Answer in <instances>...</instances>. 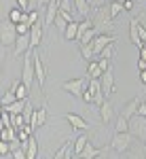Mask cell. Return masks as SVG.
<instances>
[{
	"label": "cell",
	"instance_id": "74e56055",
	"mask_svg": "<svg viewBox=\"0 0 146 159\" xmlns=\"http://www.w3.org/2000/svg\"><path fill=\"white\" fill-rule=\"evenodd\" d=\"M17 7H19L21 11L30 13V0H17Z\"/></svg>",
	"mask_w": 146,
	"mask_h": 159
},
{
	"label": "cell",
	"instance_id": "52a82bcc",
	"mask_svg": "<svg viewBox=\"0 0 146 159\" xmlns=\"http://www.w3.org/2000/svg\"><path fill=\"white\" fill-rule=\"evenodd\" d=\"M102 91H104V96H106V100L114 93V72H112V66H110L106 72L102 74Z\"/></svg>",
	"mask_w": 146,
	"mask_h": 159
},
{
	"label": "cell",
	"instance_id": "9a60e30c",
	"mask_svg": "<svg viewBox=\"0 0 146 159\" xmlns=\"http://www.w3.org/2000/svg\"><path fill=\"white\" fill-rule=\"evenodd\" d=\"M25 106H28V100H17V102H13V104L2 106V110H4V112H11V115H24Z\"/></svg>",
	"mask_w": 146,
	"mask_h": 159
},
{
	"label": "cell",
	"instance_id": "7a4b0ae2",
	"mask_svg": "<svg viewBox=\"0 0 146 159\" xmlns=\"http://www.w3.org/2000/svg\"><path fill=\"white\" fill-rule=\"evenodd\" d=\"M131 142H134V136H131V134H114L112 138H110V148L123 155V153L129 151Z\"/></svg>",
	"mask_w": 146,
	"mask_h": 159
},
{
	"label": "cell",
	"instance_id": "5bb4252c",
	"mask_svg": "<svg viewBox=\"0 0 146 159\" xmlns=\"http://www.w3.org/2000/svg\"><path fill=\"white\" fill-rule=\"evenodd\" d=\"M45 121H47V106H40L38 110H34V115H32V119H30V125L36 129L40 125H45Z\"/></svg>",
	"mask_w": 146,
	"mask_h": 159
},
{
	"label": "cell",
	"instance_id": "ffe728a7",
	"mask_svg": "<svg viewBox=\"0 0 146 159\" xmlns=\"http://www.w3.org/2000/svg\"><path fill=\"white\" fill-rule=\"evenodd\" d=\"M74 7H76V13L78 15H83V17H91V4H89V0H74Z\"/></svg>",
	"mask_w": 146,
	"mask_h": 159
},
{
	"label": "cell",
	"instance_id": "277c9868",
	"mask_svg": "<svg viewBox=\"0 0 146 159\" xmlns=\"http://www.w3.org/2000/svg\"><path fill=\"white\" fill-rule=\"evenodd\" d=\"M129 134L134 138H140V140H146V117H140L135 115L129 119Z\"/></svg>",
	"mask_w": 146,
	"mask_h": 159
},
{
	"label": "cell",
	"instance_id": "cb8c5ba5",
	"mask_svg": "<svg viewBox=\"0 0 146 159\" xmlns=\"http://www.w3.org/2000/svg\"><path fill=\"white\" fill-rule=\"evenodd\" d=\"M25 153H28V159H36V155H38V142H36L34 136L28 140V144H25Z\"/></svg>",
	"mask_w": 146,
	"mask_h": 159
},
{
	"label": "cell",
	"instance_id": "6da1fadb",
	"mask_svg": "<svg viewBox=\"0 0 146 159\" xmlns=\"http://www.w3.org/2000/svg\"><path fill=\"white\" fill-rule=\"evenodd\" d=\"M87 87H89V79H87V76L70 79V81H66V83H61V89L68 91V93H72V96H76V98H83Z\"/></svg>",
	"mask_w": 146,
	"mask_h": 159
},
{
	"label": "cell",
	"instance_id": "ab89813d",
	"mask_svg": "<svg viewBox=\"0 0 146 159\" xmlns=\"http://www.w3.org/2000/svg\"><path fill=\"white\" fill-rule=\"evenodd\" d=\"M89 4H91V9H100V7H104V4H108L106 0H89Z\"/></svg>",
	"mask_w": 146,
	"mask_h": 159
},
{
	"label": "cell",
	"instance_id": "816d5d0a",
	"mask_svg": "<svg viewBox=\"0 0 146 159\" xmlns=\"http://www.w3.org/2000/svg\"><path fill=\"white\" fill-rule=\"evenodd\" d=\"M144 159H146V157H144Z\"/></svg>",
	"mask_w": 146,
	"mask_h": 159
},
{
	"label": "cell",
	"instance_id": "f546056e",
	"mask_svg": "<svg viewBox=\"0 0 146 159\" xmlns=\"http://www.w3.org/2000/svg\"><path fill=\"white\" fill-rule=\"evenodd\" d=\"M13 102H17V96H15V91H4L2 93V106H7V104H13Z\"/></svg>",
	"mask_w": 146,
	"mask_h": 159
},
{
	"label": "cell",
	"instance_id": "4fadbf2b",
	"mask_svg": "<svg viewBox=\"0 0 146 159\" xmlns=\"http://www.w3.org/2000/svg\"><path fill=\"white\" fill-rule=\"evenodd\" d=\"M140 102H142L140 98H131L127 104H125V106H123L121 115L125 117V119H131V117H135V115H138V106H140Z\"/></svg>",
	"mask_w": 146,
	"mask_h": 159
},
{
	"label": "cell",
	"instance_id": "e575fe53",
	"mask_svg": "<svg viewBox=\"0 0 146 159\" xmlns=\"http://www.w3.org/2000/svg\"><path fill=\"white\" fill-rule=\"evenodd\" d=\"M9 153H13V147L9 142H0V155L4 157V155H9Z\"/></svg>",
	"mask_w": 146,
	"mask_h": 159
},
{
	"label": "cell",
	"instance_id": "d590c367",
	"mask_svg": "<svg viewBox=\"0 0 146 159\" xmlns=\"http://www.w3.org/2000/svg\"><path fill=\"white\" fill-rule=\"evenodd\" d=\"M15 28H17V34H19V36H24V34H30V25H28V24H17Z\"/></svg>",
	"mask_w": 146,
	"mask_h": 159
},
{
	"label": "cell",
	"instance_id": "f907efd6",
	"mask_svg": "<svg viewBox=\"0 0 146 159\" xmlns=\"http://www.w3.org/2000/svg\"><path fill=\"white\" fill-rule=\"evenodd\" d=\"M76 159H83V157H76Z\"/></svg>",
	"mask_w": 146,
	"mask_h": 159
},
{
	"label": "cell",
	"instance_id": "60d3db41",
	"mask_svg": "<svg viewBox=\"0 0 146 159\" xmlns=\"http://www.w3.org/2000/svg\"><path fill=\"white\" fill-rule=\"evenodd\" d=\"M28 15H30V28L34 24H38V11H30Z\"/></svg>",
	"mask_w": 146,
	"mask_h": 159
},
{
	"label": "cell",
	"instance_id": "8fae6325",
	"mask_svg": "<svg viewBox=\"0 0 146 159\" xmlns=\"http://www.w3.org/2000/svg\"><path fill=\"white\" fill-rule=\"evenodd\" d=\"M64 119L72 125V129H81V132H83V129H89V123H87L81 115H76V112H66Z\"/></svg>",
	"mask_w": 146,
	"mask_h": 159
},
{
	"label": "cell",
	"instance_id": "bcb514c9",
	"mask_svg": "<svg viewBox=\"0 0 146 159\" xmlns=\"http://www.w3.org/2000/svg\"><path fill=\"white\" fill-rule=\"evenodd\" d=\"M140 83H144V85H146V70L140 72Z\"/></svg>",
	"mask_w": 146,
	"mask_h": 159
},
{
	"label": "cell",
	"instance_id": "30bf717a",
	"mask_svg": "<svg viewBox=\"0 0 146 159\" xmlns=\"http://www.w3.org/2000/svg\"><path fill=\"white\" fill-rule=\"evenodd\" d=\"M34 70H36L38 87H45V81H47V70H45V64H42V60H40L38 51H34Z\"/></svg>",
	"mask_w": 146,
	"mask_h": 159
},
{
	"label": "cell",
	"instance_id": "e0dca14e",
	"mask_svg": "<svg viewBox=\"0 0 146 159\" xmlns=\"http://www.w3.org/2000/svg\"><path fill=\"white\" fill-rule=\"evenodd\" d=\"M138 24H140V19H131V21H129V38H131V43H134L135 47L140 49L144 43L140 40V34H138Z\"/></svg>",
	"mask_w": 146,
	"mask_h": 159
},
{
	"label": "cell",
	"instance_id": "ba28073f",
	"mask_svg": "<svg viewBox=\"0 0 146 159\" xmlns=\"http://www.w3.org/2000/svg\"><path fill=\"white\" fill-rule=\"evenodd\" d=\"M30 49H32V38H30V34H24V36L17 38V43H15V49H13V57L25 55V53H28Z\"/></svg>",
	"mask_w": 146,
	"mask_h": 159
},
{
	"label": "cell",
	"instance_id": "836d02e7",
	"mask_svg": "<svg viewBox=\"0 0 146 159\" xmlns=\"http://www.w3.org/2000/svg\"><path fill=\"white\" fill-rule=\"evenodd\" d=\"M112 55H114V45H108L106 49L100 53V57H106V60H112Z\"/></svg>",
	"mask_w": 146,
	"mask_h": 159
},
{
	"label": "cell",
	"instance_id": "484cf974",
	"mask_svg": "<svg viewBox=\"0 0 146 159\" xmlns=\"http://www.w3.org/2000/svg\"><path fill=\"white\" fill-rule=\"evenodd\" d=\"M93 49H91V45H81V57L89 64V61H93Z\"/></svg>",
	"mask_w": 146,
	"mask_h": 159
},
{
	"label": "cell",
	"instance_id": "c3c4849f",
	"mask_svg": "<svg viewBox=\"0 0 146 159\" xmlns=\"http://www.w3.org/2000/svg\"><path fill=\"white\" fill-rule=\"evenodd\" d=\"M95 159H108V155H106V153H102V155H100V157H95Z\"/></svg>",
	"mask_w": 146,
	"mask_h": 159
},
{
	"label": "cell",
	"instance_id": "4dcf8cb0",
	"mask_svg": "<svg viewBox=\"0 0 146 159\" xmlns=\"http://www.w3.org/2000/svg\"><path fill=\"white\" fill-rule=\"evenodd\" d=\"M4 127H13V115L2 110V129H4Z\"/></svg>",
	"mask_w": 146,
	"mask_h": 159
},
{
	"label": "cell",
	"instance_id": "5b68a950",
	"mask_svg": "<svg viewBox=\"0 0 146 159\" xmlns=\"http://www.w3.org/2000/svg\"><path fill=\"white\" fill-rule=\"evenodd\" d=\"M114 43H117V36H114V34H104V32H102V34H97V36L93 38L91 49H93L95 55H100V53L106 49L108 45H114Z\"/></svg>",
	"mask_w": 146,
	"mask_h": 159
},
{
	"label": "cell",
	"instance_id": "4316f807",
	"mask_svg": "<svg viewBox=\"0 0 146 159\" xmlns=\"http://www.w3.org/2000/svg\"><path fill=\"white\" fill-rule=\"evenodd\" d=\"M110 4V15H112V19L119 15V13H123L125 9H123V2H119V0H112V2H108Z\"/></svg>",
	"mask_w": 146,
	"mask_h": 159
},
{
	"label": "cell",
	"instance_id": "d6986e66",
	"mask_svg": "<svg viewBox=\"0 0 146 159\" xmlns=\"http://www.w3.org/2000/svg\"><path fill=\"white\" fill-rule=\"evenodd\" d=\"M87 142H89V138H87L85 134L78 136V138H74V142H72V151H74V155H76V157H81V155H83V151H85Z\"/></svg>",
	"mask_w": 146,
	"mask_h": 159
},
{
	"label": "cell",
	"instance_id": "8992f818",
	"mask_svg": "<svg viewBox=\"0 0 146 159\" xmlns=\"http://www.w3.org/2000/svg\"><path fill=\"white\" fill-rule=\"evenodd\" d=\"M17 38H19V34H17L15 24L13 21H4L2 24V45L4 47H11V45L17 43Z\"/></svg>",
	"mask_w": 146,
	"mask_h": 159
},
{
	"label": "cell",
	"instance_id": "ee69618b",
	"mask_svg": "<svg viewBox=\"0 0 146 159\" xmlns=\"http://www.w3.org/2000/svg\"><path fill=\"white\" fill-rule=\"evenodd\" d=\"M123 9H125V11H131V9H134V0H125V2H123Z\"/></svg>",
	"mask_w": 146,
	"mask_h": 159
},
{
	"label": "cell",
	"instance_id": "d4e9b609",
	"mask_svg": "<svg viewBox=\"0 0 146 159\" xmlns=\"http://www.w3.org/2000/svg\"><path fill=\"white\" fill-rule=\"evenodd\" d=\"M24 13H25V11H21L19 7L11 9V11H9V21H13L15 25H17V24H21V19H24Z\"/></svg>",
	"mask_w": 146,
	"mask_h": 159
},
{
	"label": "cell",
	"instance_id": "ac0fdd59",
	"mask_svg": "<svg viewBox=\"0 0 146 159\" xmlns=\"http://www.w3.org/2000/svg\"><path fill=\"white\" fill-rule=\"evenodd\" d=\"M102 68H100V64H97V60H93V61H89L87 64V79L89 81H93V79H102Z\"/></svg>",
	"mask_w": 146,
	"mask_h": 159
},
{
	"label": "cell",
	"instance_id": "7dc6e473",
	"mask_svg": "<svg viewBox=\"0 0 146 159\" xmlns=\"http://www.w3.org/2000/svg\"><path fill=\"white\" fill-rule=\"evenodd\" d=\"M51 0H38V7H47Z\"/></svg>",
	"mask_w": 146,
	"mask_h": 159
},
{
	"label": "cell",
	"instance_id": "7c38bea8",
	"mask_svg": "<svg viewBox=\"0 0 146 159\" xmlns=\"http://www.w3.org/2000/svg\"><path fill=\"white\" fill-rule=\"evenodd\" d=\"M112 117H114V106L106 100V102L100 106V121L104 123V125H108V123L112 121Z\"/></svg>",
	"mask_w": 146,
	"mask_h": 159
},
{
	"label": "cell",
	"instance_id": "681fc988",
	"mask_svg": "<svg viewBox=\"0 0 146 159\" xmlns=\"http://www.w3.org/2000/svg\"><path fill=\"white\" fill-rule=\"evenodd\" d=\"M119 2H125V0H119Z\"/></svg>",
	"mask_w": 146,
	"mask_h": 159
},
{
	"label": "cell",
	"instance_id": "d6a6232c",
	"mask_svg": "<svg viewBox=\"0 0 146 159\" xmlns=\"http://www.w3.org/2000/svg\"><path fill=\"white\" fill-rule=\"evenodd\" d=\"M55 28H57L61 34H64V32H66V28H68V21H66L64 17H60V15H57V19H55Z\"/></svg>",
	"mask_w": 146,
	"mask_h": 159
},
{
	"label": "cell",
	"instance_id": "2e32d148",
	"mask_svg": "<svg viewBox=\"0 0 146 159\" xmlns=\"http://www.w3.org/2000/svg\"><path fill=\"white\" fill-rule=\"evenodd\" d=\"M30 38H32V49H36L40 45V40H42V24L40 21L30 28Z\"/></svg>",
	"mask_w": 146,
	"mask_h": 159
},
{
	"label": "cell",
	"instance_id": "b9f144b4",
	"mask_svg": "<svg viewBox=\"0 0 146 159\" xmlns=\"http://www.w3.org/2000/svg\"><path fill=\"white\" fill-rule=\"evenodd\" d=\"M83 102H85V104H93V96H91L89 89H85V93H83Z\"/></svg>",
	"mask_w": 146,
	"mask_h": 159
},
{
	"label": "cell",
	"instance_id": "8d00e7d4",
	"mask_svg": "<svg viewBox=\"0 0 146 159\" xmlns=\"http://www.w3.org/2000/svg\"><path fill=\"white\" fill-rule=\"evenodd\" d=\"M97 64H100L102 72H106V70L110 68V60H106V57H100V60H97Z\"/></svg>",
	"mask_w": 146,
	"mask_h": 159
},
{
	"label": "cell",
	"instance_id": "44dd1931",
	"mask_svg": "<svg viewBox=\"0 0 146 159\" xmlns=\"http://www.w3.org/2000/svg\"><path fill=\"white\" fill-rule=\"evenodd\" d=\"M100 155H102V148L93 147V142L89 140V142H87V147H85V151H83V155H81V157H83V159H95V157H100Z\"/></svg>",
	"mask_w": 146,
	"mask_h": 159
},
{
	"label": "cell",
	"instance_id": "9c48e42d",
	"mask_svg": "<svg viewBox=\"0 0 146 159\" xmlns=\"http://www.w3.org/2000/svg\"><path fill=\"white\" fill-rule=\"evenodd\" d=\"M61 9V0H51L47 4V13H45V21L47 25H55V19H57V13Z\"/></svg>",
	"mask_w": 146,
	"mask_h": 159
},
{
	"label": "cell",
	"instance_id": "83f0119b",
	"mask_svg": "<svg viewBox=\"0 0 146 159\" xmlns=\"http://www.w3.org/2000/svg\"><path fill=\"white\" fill-rule=\"evenodd\" d=\"M15 127H4L2 129V142H15Z\"/></svg>",
	"mask_w": 146,
	"mask_h": 159
},
{
	"label": "cell",
	"instance_id": "7402d4cb",
	"mask_svg": "<svg viewBox=\"0 0 146 159\" xmlns=\"http://www.w3.org/2000/svg\"><path fill=\"white\" fill-rule=\"evenodd\" d=\"M64 38H66V40H78V21L68 24L66 32H64Z\"/></svg>",
	"mask_w": 146,
	"mask_h": 159
},
{
	"label": "cell",
	"instance_id": "3957f363",
	"mask_svg": "<svg viewBox=\"0 0 146 159\" xmlns=\"http://www.w3.org/2000/svg\"><path fill=\"white\" fill-rule=\"evenodd\" d=\"M91 17H93V21H95V30H97V28H102V25H106V28H110V25H112L110 4H104V7H100V9H93V13H91Z\"/></svg>",
	"mask_w": 146,
	"mask_h": 159
},
{
	"label": "cell",
	"instance_id": "f6af8a7d",
	"mask_svg": "<svg viewBox=\"0 0 146 159\" xmlns=\"http://www.w3.org/2000/svg\"><path fill=\"white\" fill-rule=\"evenodd\" d=\"M142 70H146V61L144 60H138V72H142Z\"/></svg>",
	"mask_w": 146,
	"mask_h": 159
},
{
	"label": "cell",
	"instance_id": "603a6c76",
	"mask_svg": "<svg viewBox=\"0 0 146 159\" xmlns=\"http://www.w3.org/2000/svg\"><path fill=\"white\" fill-rule=\"evenodd\" d=\"M114 134H129V119H125L123 115H119L117 125H114Z\"/></svg>",
	"mask_w": 146,
	"mask_h": 159
},
{
	"label": "cell",
	"instance_id": "1f68e13d",
	"mask_svg": "<svg viewBox=\"0 0 146 159\" xmlns=\"http://www.w3.org/2000/svg\"><path fill=\"white\" fill-rule=\"evenodd\" d=\"M28 93H30V89H28V87H25L24 83H21V85H19V89H17V93H15V96H17V100H28Z\"/></svg>",
	"mask_w": 146,
	"mask_h": 159
},
{
	"label": "cell",
	"instance_id": "7bdbcfd3",
	"mask_svg": "<svg viewBox=\"0 0 146 159\" xmlns=\"http://www.w3.org/2000/svg\"><path fill=\"white\" fill-rule=\"evenodd\" d=\"M138 115H140V117H146V100L140 102V106H138Z\"/></svg>",
	"mask_w": 146,
	"mask_h": 159
},
{
	"label": "cell",
	"instance_id": "f1b7e54d",
	"mask_svg": "<svg viewBox=\"0 0 146 159\" xmlns=\"http://www.w3.org/2000/svg\"><path fill=\"white\" fill-rule=\"evenodd\" d=\"M13 159H28V153H25V147H17L13 144Z\"/></svg>",
	"mask_w": 146,
	"mask_h": 159
},
{
	"label": "cell",
	"instance_id": "f35d334b",
	"mask_svg": "<svg viewBox=\"0 0 146 159\" xmlns=\"http://www.w3.org/2000/svg\"><path fill=\"white\" fill-rule=\"evenodd\" d=\"M138 34H140V40L146 45V28L142 24H138Z\"/></svg>",
	"mask_w": 146,
	"mask_h": 159
}]
</instances>
